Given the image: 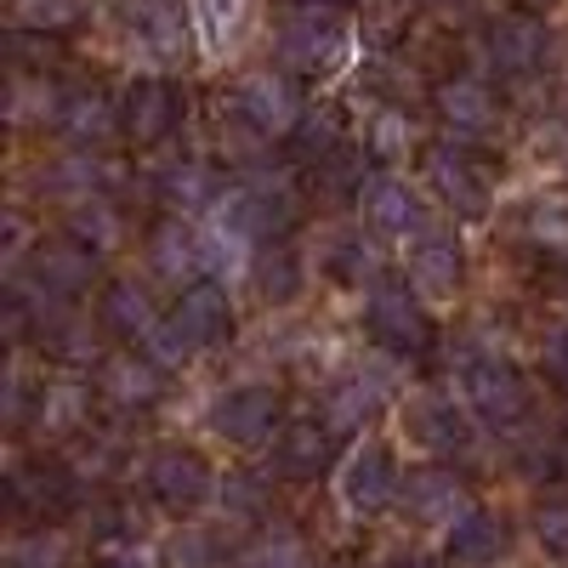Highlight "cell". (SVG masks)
I'll use <instances>...</instances> for the list:
<instances>
[{
    "instance_id": "29",
    "label": "cell",
    "mask_w": 568,
    "mask_h": 568,
    "mask_svg": "<svg viewBox=\"0 0 568 568\" xmlns=\"http://www.w3.org/2000/svg\"><path fill=\"white\" fill-rule=\"evenodd\" d=\"M85 387L80 382H58V387H45L40 398H34V426L45 438H58V433H74V426L85 420Z\"/></svg>"
},
{
    "instance_id": "24",
    "label": "cell",
    "mask_w": 568,
    "mask_h": 568,
    "mask_svg": "<svg viewBox=\"0 0 568 568\" xmlns=\"http://www.w3.org/2000/svg\"><path fill=\"white\" fill-rule=\"evenodd\" d=\"M98 387H103V398H109L114 409H149V404H160V393H165L160 364L136 358V353H114V358L98 369Z\"/></svg>"
},
{
    "instance_id": "22",
    "label": "cell",
    "mask_w": 568,
    "mask_h": 568,
    "mask_svg": "<svg viewBox=\"0 0 568 568\" xmlns=\"http://www.w3.org/2000/svg\"><path fill=\"white\" fill-rule=\"evenodd\" d=\"M58 131L74 142V149H103V142H114V131H125V114L114 109V98H103V91L91 85V91H69L63 98Z\"/></svg>"
},
{
    "instance_id": "15",
    "label": "cell",
    "mask_w": 568,
    "mask_h": 568,
    "mask_svg": "<svg viewBox=\"0 0 568 568\" xmlns=\"http://www.w3.org/2000/svg\"><path fill=\"white\" fill-rule=\"evenodd\" d=\"M398 500H404V511L415 517V524H460V517L471 511L466 484L455 478V471H444V466L409 471L404 489H398Z\"/></svg>"
},
{
    "instance_id": "37",
    "label": "cell",
    "mask_w": 568,
    "mask_h": 568,
    "mask_svg": "<svg viewBox=\"0 0 568 568\" xmlns=\"http://www.w3.org/2000/svg\"><path fill=\"white\" fill-rule=\"evenodd\" d=\"M63 557H69V551H63V540L40 529V535H23V540L12 546L7 568H63Z\"/></svg>"
},
{
    "instance_id": "39",
    "label": "cell",
    "mask_w": 568,
    "mask_h": 568,
    "mask_svg": "<svg viewBox=\"0 0 568 568\" xmlns=\"http://www.w3.org/2000/svg\"><path fill=\"white\" fill-rule=\"evenodd\" d=\"M535 535H540V546H546L557 562H568V500L540 506V517H535Z\"/></svg>"
},
{
    "instance_id": "7",
    "label": "cell",
    "mask_w": 568,
    "mask_h": 568,
    "mask_svg": "<svg viewBox=\"0 0 568 568\" xmlns=\"http://www.w3.org/2000/svg\"><path fill=\"white\" fill-rule=\"evenodd\" d=\"M426 187H433V194L455 216H484L489 211V194H495V176H489V165H478L466 149L438 142V149H426Z\"/></svg>"
},
{
    "instance_id": "19",
    "label": "cell",
    "mask_w": 568,
    "mask_h": 568,
    "mask_svg": "<svg viewBox=\"0 0 568 568\" xmlns=\"http://www.w3.org/2000/svg\"><path fill=\"white\" fill-rule=\"evenodd\" d=\"M120 114H125V136L136 142V149H154V142H165V136L176 131L182 103H176L171 80H136V85L125 91Z\"/></svg>"
},
{
    "instance_id": "16",
    "label": "cell",
    "mask_w": 568,
    "mask_h": 568,
    "mask_svg": "<svg viewBox=\"0 0 568 568\" xmlns=\"http://www.w3.org/2000/svg\"><path fill=\"white\" fill-rule=\"evenodd\" d=\"M358 211H364V227L382 233V240H409V233L420 227V205H415V194H409V182H398L393 171L364 176Z\"/></svg>"
},
{
    "instance_id": "27",
    "label": "cell",
    "mask_w": 568,
    "mask_h": 568,
    "mask_svg": "<svg viewBox=\"0 0 568 568\" xmlns=\"http://www.w3.org/2000/svg\"><path fill=\"white\" fill-rule=\"evenodd\" d=\"M409 433H415L426 449H433V455H455V449L471 444L466 415H460L449 398H426V404H415V409H409Z\"/></svg>"
},
{
    "instance_id": "14",
    "label": "cell",
    "mask_w": 568,
    "mask_h": 568,
    "mask_svg": "<svg viewBox=\"0 0 568 568\" xmlns=\"http://www.w3.org/2000/svg\"><path fill=\"white\" fill-rule=\"evenodd\" d=\"M387 398H393V375L387 369H353V375H342L336 387H329V398H324V426L329 433H358V426H369L375 415L387 409Z\"/></svg>"
},
{
    "instance_id": "32",
    "label": "cell",
    "mask_w": 568,
    "mask_h": 568,
    "mask_svg": "<svg viewBox=\"0 0 568 568\" xmlns=\"http://www.w3.org/2000/svg\"><path fill=\"white\" fill-rule=\"evenodd\" d=\"M45 182H52V194H85V200H98L103 187L114 182V165H109V160H98L91 149H80L74 160H63V165L45 171Z\"/></svg>"
},
{
    "instance_id": "43",
    "label": "cell",
    "mask_w": 568,
    "mask_h": 568,
    "mask_svg": "<svg viewBox=\"0 0 568 568\" xmlns=\"http://www.w3.org/2000/svg\"><path fill=\"white\" fill-rule=\"evenodd\" d=\"M546 375L568 393V329H562V336H551V347H546Z\"/></svg>"
},
{
    "instance_id": "10",
    "label": "cell",
    "mask_w": 568,
    "mask_h": 568,
    "mask_svg": "<svg viewBox=\"0 0 568 568\" xmlns=\"http://www.w3.org/2000/svg\"><path fill=\"white\" fill-rule=\"evenodd\" d=\"M409 278L420 296H438L449 302L460 284H466V251H460V233L438 227V222H420L415 240H409Z\"/></svg>"
},
{
    "instance_id": "9",
    "label": "cell",
    "mask_w": 568,
    "mask_h": 568,
    "mask_svg": "<svg viewBox=\"0 0 568 568\" xmlns=\"http://www.w3.org/2000/svg\"><path fill=\"white\" fill-rule=\"evenodd\" d=\"M211 489H216V478H211L205 455H194V449L171 444V449H160V455L149 460V495H154L171 517H194V511L211 500Z\"/></svg>"
},
{
    "instance_id": "13",
    "label": "cell",
    "mask_w": 568,
    "mask_h": 568,
    "mask_svg": "<svg viewBox=\"0 0 568 568\" xmlns=\"http://www.w3.org/2000/svg\"><path fill=\"white\" fill-rule=\"evenodd\" d=\"M278 409H284V404H278L273 387H233V393H222V398L211 404V433L227 438V444H240V449H251V444L273 438Z\"/></svg>"
},
{
    "instance_id": "35",
    "label": "cell",
    "mask_w": 568,
    "mask_h": 568,
    "mask_svg": "<svg viewBox=\"0 0 568 568\" xmlns=\"http://www.w3.org/2000/svg\"><path fill=\"white\" fill-rule=\"evenodd\" d=\"M336 149H342V125H336V114H313V120L296 125V160L324 165Z\"/></svg>"
},
{
    "instance_id": "21",
    "label": "cell",
    "mask_w": 568,
    "mask_h": 568,
    "mask_svg": "<svg viewBox=\"0 0 568 568\" xmlns=\"http://www.w3.org/2000/svg\"><path fill=\"white\" fill-rule=\"evenodd\" d=\"M98 324L114 329L120 342H154V329L165 324L149 302V291H142L136 278H109L103 296H98Z\"/></svg>"
},
{
    "instance_id": "45",
    "label": "cell",
    "mask_w": 568,
    "mask_h": 568,
    "mask_svg": "<svg viewBox=\"0 0 568 568\" xmlns=\"http://www.w3.org/2000/svg\"><path fill=\"white\" fill-rule=\"evenodd\" d=\"M296 7H329V12H342V7H353V0H296Z\"/></svg>"
},
{
    "instance_id": "44",
    "label": "cell",
    "mask_w": 568,
    "mask_h": 568,
    "mask_svg": "<svg viewBox=\"0 0 568 568\" xmlns=\"http://www.w3.org/2000/svg\"><path fill=\"white\" fill-rule=\"evenodd\" d=\"M23 240H29V222L12 211V216H7V256H18V251H23Z\"/></svg>"
},
{
    "instance_id": "12",
    "label": "cell",
    "mask_w": 568,
    "mask_h": 568,
    "mask_svg": "<svg viewBox=\"0 0 568 568\" xmlns=\"http://www.w3.org/2000/svg\"><path fill=\"white\" fill-rule=\"evenodd\" d=\"M398 489H404V478H398L387 444H358L347 455V466H342V500H347V511L375 517V511H387L398 500Z\"/></svg>"
},
{
    "instance_id": "18",
    "label": "cell",
    "mask_w": 568,
    "mask_h": 568,
    "mask_svg": "<svg viewBox=\"0 0 568 568\" xmlns=\"http://www.w3.org/2000/svg\"><path fill=\"white\" fill-rule=\"evenodd\" d=\"M329 460H336V433H329L324 420H291L278 433V449H273L278 478L313 484V478H324V471H329Z\"/></svg>"
},
{
    "instance_id": "47",
    "label": "cell",
    "mask_w": 568,
    "mask_h": 568,
    "mask_svg": "<svg viewBox=\"0 0 568 568\" xmlns=\"http://www.w3.org/2000/svg\"><path fill=\"white\" fill-rule=\"evenodd\" d=\"M517 7H529V12H540V7H551V0H517Z\"/></svg>"
},
{
    "instance_id": "6",
    "label": "cell",
    "mask_w": 568,
    "mask_h": 568,
    "mask_svg": "<svg viewBox=\"0 0 568 568\" xmlns=\"http://www.w3.org/2000/svg\"><path fill=\"white\" fill-rule=\"evenodd\" d=\"M233 114L245 120L251 136H291L302 125V98H296V85L291 74H245L240 85H233Z\"/></svg>"
},
{
    "instance_id": "42",
    "label": "cell",
    "mask_w": 568,
    "mask_h": 568,
    "mask_svg": "<svg viewBox=\"0 0 568 568\" xmlns=\"http://www.w3.org/2000/svg\"><path fill=\"white\" fill-rule=\"evenodd\" d=\"M176 562L182 568H222V551L205 535H187V540H176Z\"/></svg>"
},
{
    "instance_id": "33",
    "label": "cell",
    "mask_w": 568,
    "mask_h": 568,
    "mask_svg": "<svg viewBox=\"0 0 568 568\" xmlns=\"http://www.w3.org/2000/svg\"><path fill=\"white\" fill-rule=\"evenodd\" d=\"M240 568H313V557L291 529H267L240 551Z\"/></svg>"
},
{
    "instance_id": "26",
    "label": "cell",
    "mask_w": 568,
    "mask_h": 568,
    "mask_svg": "<svg viewBox=\"0 0 568 568\" xmlns=\"http://www.w3.org/2000/svg\"><path fill=\"white\" fill-rule=\"evenodd\" d=\"M160 200H165L176 216L216 211V200H222V182H216V171H211V165H200V160H182V165H171V171L160 176Z\"/></svg>"
},
{
    "instance_id": "38",
    "label": "cell",
    "mask_w": 568,
    "mask_h": 568,
    "mask_svg": "<svg viewBox=\"0 0 568 568\" xmlns=\"http://www.w3.org/2000/svg\"><path fill=\"white\" fill-rule=\"evenodd\" d=\"M245 7H251V0H200L205 40H211V45H227V40H233V29L245 23Z\"/></svg>"
},
{
    "instance_id": "41",
    "label": "cell",
    "mask_w": 568,
    "mask_h": 568,
    "mask_svg": "<svg viewBox=\"0 0 568 568\" xmlns=\"http://www.w3.org/2000/svg\"><path fill=\"white\" fill-rule=\"evenodd\" d=\"M404 142H409V120H404V114H393V109H387V114H375V125H369V149H375V154L393 160Z\"/></svg>"
},
{
    "instance_id": "25",
    "label": "cell",
    "mask_w": 568,
    "mask_h": 568,
    "mask_svg": "<svg viewBox=\"0 0 568 568\" xmlns=\"http://www.w3.org/2000/svg\"><path fill=\"white\" fill-rule=\"evenodd\" d=\"M7 489H12V511H18V517H29V511H40V517H45V511L74 506V478H69L63 466H34V471H29V466H18Z\"/></svg>"
},
{
    "instance_id": "11",
    "label": "cell",
    "mask_w": 568,
    "mask_h": 568,
    "mask_svg": "<svg viewBox=\"0 0 568 568\" xmlns=\"http://www.w3.org/2000/svg\"><path fill=\"white\" fill-rule=\"evenodd\" d=\"M91 267H98V251H85L80 240L69 245H40L34 262H29V278H18V291H29L34 302H74L85 284H91Z\"/></svg>"
},
{
    "instance_id": "36",
    "label": "cell",
    "mask_w": 568,
    "mask_h": 568,
    "mask_svg": "<svg viewBox=\"0 0 568 568\" xmlns=\"http://www.w3.org/2000/svg\"><path fill=\"white\" fill-rule=\"evenodd\" d=\"M329 273H336L342 284H364V273H375V256H369V245H364V233L329 245Z\"/></svg>"
},
{
    "instance_id": "48",
    "label": "cell",
    "mask_w": 568,
    "mask_h": 568,
    "mask_svg": "<svg viewBox=\"0 0 568 568\" xmlns=\"http://www.w3.org/2000/svg\"><path fill=\"white\" fill-rule=\"evenodd\" d=\"M398 568H438V562H398Z\"/></svg>"
},
{
    "instance_id": "30",
    "label": "cell",
    "mask_w": 568,
    "mask_h": 568,
    "mask_svg": "<svg viewBox=\"0 0 568 568\" xmlns=\"http://www.w3.org/2000/svg\"><path fill=\"white\" fill-rule=\"evenodd\" d=\"M256 291H262V302H291L296 291H302V262H296V251L284 245V240H267V251H262V262H256Z\"/></svg>"
},
{
    "instance_id": "46",
    "label": "cell",
    "mask_w": 568,
    "mask_h": 568,
    "mask_svg": "<svg viewBox=\"0 0 568 568\" xmlns=\"http://www.w3.org/2000/svg\"><path fill=\"white\" fill-rule=\"evenodd\" d=\"M98 568H142L136 557H109V562H98Z\"/></svg>"
},
{
    "instance_id": "17",
    "label": "cell",
    "mask_w": 568,
    "mask_h": 568,
    "mask_svg": "<svg viewBox=\"0 0 568 568\" xmlns=\"http://www.w3.org/2000/svg\"><path fill=\"white\" fill-rule=\"evenodd\" d=\"M433 109H438V120H444L455 136H484V131H495V120H500L495 91H489L484 80H471V74L438 80V85H433Z\"/></svg>"
},
{
    "instance_id": "49",
    "label": "cell",
    "mask_w": 568,
    "mask_h": 568,
    "mask_svg": "<svg viewBox=\"0 0 568 568\" xmlns=\"http://www.w3.org/2000/svg\"><path fill=\"white\" fill-rule=\"evenodd\" d=\"M415 7H444V0H415Z\"/></svg>"
},
{
    "instance_id": "34",
    "label": "cell",
    "mask_w": 568,
    "mask_h": 568,
    "mask_svg": "<svg viewBox=\"0 0 568 568\" xmlns=\"http://www.w3.org/2000/svg\"><path fill=\"white\" fill-rule=\"evenodd\" d=\"M85 18V0H18V29L34 34H63Z\"/></svg>"
},
{
    "instance_id": "4",
    "label": "cell",
    "mask_w": 568,
    "mask_h": 568,
    "mask_svg": "<svg viewBox=\"0 0 568 568\" xmlns=\"http://www.w3.org/2000/svg\"><path fill=\"white\" fill-rule=\"evenodd\" d=\"M460 387H466V404H471V415H478L484 426H495V433L524 426L529 382H524V369H517V364H506V358H466Z\"/></svg>"
},
{
    "instance_id": "8",
    "label": "cell",
    "mask_w": 568,
    "mask_h": 568,
    "mask_svg": "<svg viewBox=\"0 0 568 568\" xmlns=\"http://www.w3.org/2000/svg\"><path fill=\"white\" fill-rule=\"evenodd\" d=\"M125 34L165 69L187 63V45H194L187 0H125Z\"/></svg>"
},
{
    "instance_id": "3",
    "label": "cell",
    "mask_w": 568,
    "mask_h": 568,
    "mask_svg": "<svg viewBox=\"0 0 568 568\" xmlns=\"http://www.w3.org/2000/svg\"><path fill=\"white\" fill-rule=\"evenodd\" d=\"M347 58V18L329 12V7H296L278 29V63L291 74H329Z\"/></svg>"
},
{
    "instance_id": "1",
    "label": "cell",
    "mask_w": 568,
    "mask_h": 568,
    "mask_svg": "<svg viewBox=\"0 0 568 568\" xmlns=\"http://www.w3.org/2000/svg\"><path fill=\"white\" fill-rule=\"evenodd\" d=\"M233 336V302H227V291L216 278H200V284H187V291L176 296V307H171V318L154 329V353L165 358V364H176V358H187V353H200V347H216V342H227Z\"/></svg>"
},
{
    "instance_id": "31",
    "label": "cell",
    "mask_w": 568,
    "mask_h": 568,
    "mask_svg": "<svg viewBox=\"0 0 568 568\" xmlns=\"http://www.w3.org/2000/svg\"><path fill=\"white\" fill-rule=\"evenodd\" d=\"M517 233L562 256V251H568V200H562V194L529 200V205H524V216H517Z\"/></svg>"
},
{
    "instance_id": "28",
    "label": "cell",
    "mask_w": 568,
    "mask_h": 568,
    "mask_svg": "<svg viewBox=\"0 0 568 568\" xmlns=\"http://www.w3.org/2000/svg\"><path fill=\"white\" fill-rule=\"evenodd\" d=\"M69 240H80L85 251H114L120 240H125V222H120V211L98 194V200H85V205H74V216H69Z\"/></svg>"
},
{
    "instance_id": "40",
    "label": "cell",
    "mask_w": 568,
    "mask_h": 568,
    "mask_svg": "<svg viewBox=\"0 0 568 568\" xmlns=\"http://www.w3.org/2000/svg\"><path fill=\"white\" fill-rule=\"evenodd\" d=\"M63 103H52V85L45 80H12V120H29V114H58Z\"/></svg>"
},
{
    "instance_id": "23",
    "label": "cell",
    "mask_w": 568,
    "mask_h": 568,
    "mask_svg": "<svg viewBox=\"0 0 568 568\" xmlns=\"http://www.w3.org/2000/svg\"><path fill=\"white\" fill-rule=\"evenodd\" d=\"M506 546H511L506 517H495L484 506H471L460 524H449V562L455 568H489L506 557Z\"/></svg>"
},
{
    "instance_id": "2",
    "label": "cell",
    "mask_w": 568,
    "mask_h": 568,
    "mask_svg": "<svg viewBox=\"0 0 568 568\" xmlns=\"http://www.w3.org/2000/svg\"><path fill=\"white\" fill-rule=\"evenodd\" d=\"M369 336L382 342L387 353L398 358H415L433 347V318L420 307V291L415 278H398V273H375L369 278Z\"/></svg>"
},
{
    "instance_id": "20",
    "label": "cell",
    "mask_w": 568,
    "mask_h": 568,
    "mask_svg": "<svg viewBox=\"0 0 568 568\" xmlns=\"http://www.w3.org/2000/svg\"><path fill=\"white\" fill-rule=\"evenodd\" d=\"M149 262L160 278H171L176 291H187V284H200L211 278V262H205V233L200 227H187V222H165L154 227V240H149Z\"/></svg>"
},
{
    "instance_id": "5",
    "label": "cell",
    "mask_w": 568,
    "mask_h": 568,
    "mask_svg": "<svg viewBox=\"0 0 568 568\" xmlns=\"http://www.w3.org/2000/svg\"><path fill=\"white\" fill-rule=\"evenodd\" d=\"M484 58L500 80H529L546 69L551 58V29L535 18V12H511V18H495L484 29Z\"/></svg>"
}]
</instances>
